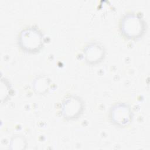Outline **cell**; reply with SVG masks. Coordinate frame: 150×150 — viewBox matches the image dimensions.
Wrapping results in <instances>:
<instances>
[{"label":"cell","instance_id":"cell-3","mask_svg":"<svg viewBox=\"0 0 150 150\" xmlns=\"http://www.w3.org/2000/svg\"><path fill=\"white\" fill-rule=\"evenodd\" d=\"M110 118L113 123L118 126H125L132 118V112L129 107L125 103L114 105L110 111Z\"/></svg>","mask_w":150,"mask_h":150},{"label":"cell","instance_id":"cell-5","mask_svg":"<svg viewBox=\"0 0 150 150\" xmlns=\"http://www.w3.org/2000/svg\"><path fill=\"white\" fill-rule=\"evenodd\" d=\"M104 50L98 44H91L86 47L85 50L86 59L90 63H96L103 58Z\"/></svg>","mask_w":150,"mask_h":150},{"label":"cell","instance_id":"cell-2","mask_svg":"<svg viewBox=\"0 0 150 150\" xmlns=\"http://www.w3.org/2000/svg\"><path fill=\"white\" fill-rule=\"evenodd\" d=\"M19 44L24 50L36 52L43 45V35L36 28H28L21 32Z\"/></svg>","mask_w":150,"mask_h":150},{"label":"cell","instance_id":"cell-4","mask_svg":"<svg viewBox=\"0 0 150 150\" xmlns=\"http://www.w3.org/2000/svg\"><path fill=\"white\" fill-rule=\"evenodd\" d=\"M83 109V104L79 98L69 97L63 103V113L66 118L70 119L76 118L81 112Z\"/></svg>","mask_w":150,"mask_h":150},{"label":"cell","instance_id":"cell-1","mask_svg":"<svg viewBox=\"0 0 150 150\" xmlns=\"http://www.w3.org/2000/svg\"><path fill=\"white\" fill-rule=\"evenodd\" d=\"M121 30L123 35L131 39H136L142 36L145 30L144 20L135 14L125 15L121 23Z\"/></svg>","mask_w":150,"mask_h":150}]
</instances>
